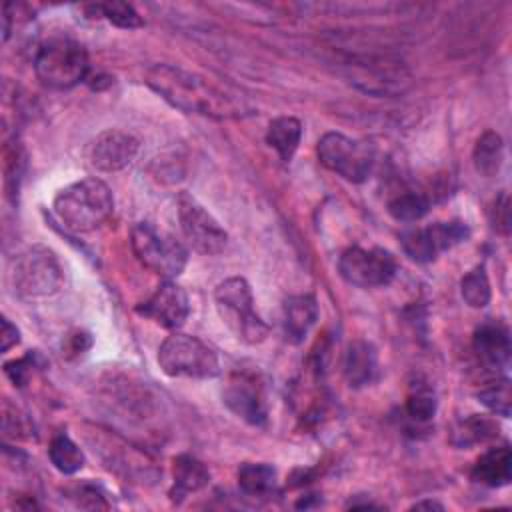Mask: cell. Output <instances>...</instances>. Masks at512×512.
<instances>
[{"label": "cell", "instance_id": "cb8c5ba5", "mask_svg": "<svg viewBox=\"0 0 512 512\" xmlns=\"http://www.w3.org/2000/svg\"><path fill=\"white\" fill-rule=\"evenodd\" d=\"M48 456L54 468L62 474H74L86 462L84 450L66 432H58L52 436L48 446Z\"/></svg>", "mask_w": 512, "mask_h": 512}, {"label": "cell", "instance_id": "44dd1931", "mask_svg": "<svg viewBox=\"0 0 512 512\" xmlns=\"http://www.w3.org/2000/svg\"><path fill=\"white\" fill-rule=\"evenodd\" d=\"M238 488L250 498H268L278 488L274 466L266 462H242L236 472Z\"/></svg>", "mask_w": 512, "mask_h": 512}, {"label": "cell", "instance_id": "4fadbf2b", "mask_svg": "<svg viewBox=\"0 0 512 512\" xmlns=\"http://www.w3.org/2000/svg\"><path fill=\"white\" fill-rule=\"evenodd\" d=\"M222 400L230 412L252 426H262L268 420L264 388L254 374L232 372L222 390Z\"/></svg>", "mask_w": 512, "mask_h": 512}, {"label": "cell", "instance_id": "277c9868", "mask_svg": "<svg viewBox=\"0 0 512 512\" xmlns=\"http://www.w3.org/2000/svg\"><path fill=\"white\" fill-rule=\"evenodd\" d=\"M214 304L226 328L244 344H260L268 336V324L254 308L248 282L240 276L222 280L214 290Z\"/></svg>", "mask_w": 512, "mask_h": 512}, {"label": "cell", "instance_id": "d6986e66", "mask_svg": "<svg viewBox=\"0 0 512 512\" xmlns=\"http://www.w3.org/2000/svg\"><path fill=\"white\" fill-rule=\"evenodd\" d=\"M472 478L488 488H500L512 480V452L510 448L496 446L486 450L472 468Z\"/></svg>", "mask_w": 512, "mask_h": 512}, {"label": "cell", "instance_id": "3957f363", "mask_svg": "<svg viewBox=\"0 0 512 512\" xmlns=\"http://www.w3.org/2000/svg\"><path fill=\"white\" fill-rule=\"evenodd\" d=\"M88 54L80 42L68 36H52L40 44L34 56L38 80L54 90H68L86 80Z\"/></svg>", "mask_w": 512, "mask_h": 512}, {"label": "cell", "instance_id": "2e32d148", "mask_svg": "<svg viewBox=\"0 0 512 512\" xmlns=\"http://www.w3.org/2000/svg\"><path fill=\"white\" fill-rule=\"evenodd\" d=\"M472 346L486 366L502 368L510 358V330L502 320H486L474 330Z\"/></svg>", "mask_w": 512, "mask_h": 512}, {"label": "cell", "instance_id": "d4e9b609", "mask_svg": "<svg viewBox=\"0 0 512 512\" xmlns=\"http://www.w3.org/2000/svg\"><path fill=\"white\" fill-rule=\"evenodd\" d=\"M430 210V198L416 190H406L388 202V214L398 222H416Z\"/></svg>", "mask_w": 512, "mask_h": 512}, {"label": "cell", "instance_id": "7c38bea8", "mask_svg": "<svg viewBox=\"0 0 512 512\" xmlns=\"http://www.w3.org/2000/svg\"><path fill=\"white\" fill-rule=\"evenodd\" d=\"M470 230L460 220L434 222L424 228H408L400 234L402 250L414 262H432L440 252L464 242Z\"/></svg>", "mask_w": 512, "mask_h": 512}, {"label": "cell", "instance_id": "ac0fdd59", "mask_svg": "<svg viewBox=\"0 0 512 512\" xmlns=\"http://www.w3.org/2000/svg\"><path fill=\"white\" fill-rule=\"evenodd\" d=\"M316 320H318V304L312 294L290 296L284 302L282 326H284V336L290 344L304 342V338L308 336Z\"/></svg>", "mask_w": 512, "mask_h": 512}, {"label": "cell", "instance_id": "8992f818", "mask_svg": "<svg viewBox=\"0 0 512 512\" xmlns=\"http://www.w3.org/2000/svg\"><path fill=\"white\" fill-rule=\"evenodd\" d=\"M158 366L170 378L206 380L220 374L216 352L196 336L174 332L158 348Z\"/></svg>", "mask_w": 512, "mask_h": 512}, {"label": "cell", "instance_id": "5b68a950", "mask_svg": "<svg viewBox=\"0 0 512 512\" xmlns=\"http://www.w3.org/2000/svg\"><path fill=\"white\" fill-rule=\"evenodd\" d=\"M62 282L64 270L48 246H28L14 258L12 284L20 298H48L62 288Z\"/></svg>", "mask_w": 512, "mask_h": 512}, {"label": "cell", "instance_id": "8fae6325", "mask_svg": "<svg viewBox=\"0 0 512 512\" xmlns=\"http://www.w3.org/2000/svg\"><path fill=\"white\" fill-rule=\"evenodd\" d=\"M348 78L354 86L376 96H396L410 86V74L400 60L360 56L350 58Z\"/></svg>", "mask_w": 512, "mask_h": 512}, {"label": "cell", "instance_id": "9a60e30c", "mask_svg": "<svg viewBox=\"0 0 512 512\" xmlns=\"http://www.w3.org/2000/svg\"><path fill=\"white\" fill-rule=\"evenodd\" d=\"M140 142L124 130H104L100 132L86 150L88 162L100 172H118L126 168L138 154Z\"/></svg>", "mask_w": 512, "mask_h": 512}, {"label": "cell", "instance_id": "836d02e7", "mask_svg": "<svg viewBox=\"0 0 512 512\" xmlns=\"http://www.w3.org/2000/svg\"><path fill=\"white\" fill-rule=\"evenodd\" d=\"M0 340H2V352H8L12 346H16L20 342V332L8 318H2Z\"/></svg>", "mask_w": 512, "mask_h": 512}, {"label": "cell", "instance_id": "9c48e42d", "mask_svg": "<svg viewBox=\"0 0 512 512\" xmlns=\"http://www.w3.org/2000/svg\"><path fill=\"white\" fill-rule=\"evenodd\" d=\"M178 222L188 246L198 254L214 256L228 244V234L220 222L188 192L178 196Z\"/></svg>", "mask_w": 512, "mask_h": 512}, {"label": "cell", "instance_id": "4316f807", "mask_svg": "<svg viewBox=\"0 0 512 512\" xmlns=\"http://www.w3.org/2000/svg\"><path fill=\"white\" fill-rule=\"evenodd\" d=\"M478 400L496 416L508 418L512 408V390L508 378H496L478 392Z\"/></svg>", "mask_w": 512, "mask_h": 512}, {"label": "cell", "instance_id": "d6a6232c", "mask_svg": "<svg viewBox=\"0 0 512 512\" xmlns=\"http://www.w3.org/2000/svg\"><path fill=\"white\" fill-rule=\"evenodd\" d=\"M508 214H510V210H508V196H506V192H502L494 200V204L490 208V222H492V228L496 232L504 234V236L508 234V222H510Z\"/></svg>", "mask_w": 512, "mask_h": 512}, {"label": "cell", "instance_id": "f546056e", "mask_svg": "<svg viewBox=\"0 0 512 512\" xmlns=\"http://www.w3.org/2000/svg\"><path fill=\"white\" fill-rule=\"evenodd\" d=\"M438 408V400L434 392L426 386L414 388L406 398V414L416 422H428L434 418Z\"/></svg>", "mask_w": 512, "mask_h": 512}, {"label": "cell", "instance_id": "e575fe53", "mask_svg": "<svg viewBox=\"0 0 512 512\" xmlns=\"http://www.w3.org/2000/svg\"><path fill=\"white\" fill-rule=\"evenodd\" d=\"M412 510H444V506L436 500H420L412 504Z\"/></svg>", "mask_w": 512, "mask_h": 512}, {"label": "cell", "instance_id": "4dcf8cb0", "mask_svg": "<svg viewBox=\"0 0 512 512\" xmlns=\"http://www.w3.org/2000/svg\"><path fill=\"white\" fill-rule=\"evenodd\" d=\"M72 496H74V500H76V504L80 508H88V510L108 508L106 494H104V490L98 484H92V482L78 484V486H74Z\"/></svg>", "mask_w": 512, "mask_h": 512}, {"label": "cell", "instance_id": "ffe728a7", "mask_svg": "<svg viewBox=\"0 0 512 512\" xmlns=\"http://www.w3.org/2000/svg\"><path fill=\"white\" fill-rule=\"evenodd\" d=\"M210 482L208 468L190 454L174 458V484L170 488V500L180 504L188 494L202 490Z\"/></svg>", "mask_w": 512, "mask_h": 512}, {"label": "cell", "instance_id": "1f68e13d", "mask_svg": "<svg viewBox=\"0 0 512 512\" xmlns=\"http://www.w3.org/2000/svg\"><path fill=\"white\" fill-rule=\"evenodd\" d=\"M34 358H36V354H26L24 358H18V360H12V362L4 364V372L14 382V386L22 388L28 382V378L32 376Z\"/></svg>", "mask_w": 512, "mask_h": 512}, {"label": "cell", "instance_id": "7a4b0ae2", "mask_svg": "<svg viewBox=\"0 0 512 512\" xmlns=\"http://www.w3.org/2000/svg\"><path fill=\"white\" fill-rule=\"evenodd\" d=\"M56 218L72 232L100 228L114 210V196L106 182L84 178L62 188L52 202Z\"/></svg>", "mask_w": 512, "mask_h": 512}, {"label": "cell", "instance_id": "6da1fadb", "mask_svg": "<svg viewBox=\"0 0 512 512\" xmlns=\"http://www.w3.org/2000/svg\"><path fill=\"white\" fill-rule=\"evenodd\" d=\"M146 84L170 106L186 114L228 120L254 112V108L244 98L230 94L212 84L208 78L196 72H188L180 66L154 64L146 72Z\"/></svg>", "mask_w": 512, "mask_h": 512}, {"label": "cell", "instance_id": "484cf974", "mask_svg": "<svg viewBox=\"0 0 512 512\" xmlns=\"http://www.w3.org/2000/svg\"><path fill=\"white\" fill-rule=\"evenodd\" d=\"M460 294L470 308H484L490 302V280L482 264L474 266L460 280Z\"/></svg>", "mask_w": 512, "mask_h": 512}, {"label": "cell", "instance_id": "52a82bcc", "mask_svg": "<svg viewBox=\"0 0 512 512\" xmlns=\"http://www.w3.org/2000/svg\"><path fill=\"white\" fill-rule=\"evenodd\" d=\"M130 244L138 262L144 268L160 274L164 280H172L180 276L182 270L186 268V262H188L186 246L174 236L156 230L148 222L134 224L130 232Z\"/></svg>", "mask_w": 512, "mask_h": 512}, {"label": "cell", "instance_id": "83f0119b", "mask_svg": "<svg viewBox=\"0 0 512 512\" xmlns=\"http://www.w3.org/2000/svg\"><path fill=\"white\" fill-rule=\"evenodd\" d=\"M90 10H94L96 14L106 18L110 24L124 28V30H134V28L144 26L142 16L136 12V8L132 4H126V2L94 4V6H90Z\"/></svg>", "mask_w": 512, "mask_h": 512}, {"label": "cell", "instance_id": "7402d4cb", "mask_svg": "<svg viewBox=\"0 0 512 512\" xmlns=\"http://www.w3.org/2000/svg\"><path fill=\"white\" fill-rule=\"evenodd\" d=\"M302 140V122L294 116H278L268 124L266 142L276 150L280 160L290 162Z\"/></svg>", "mask_w": 512, "mask_h": 512}, {"label": "cell", "instance_id": "30bf717a", "mask_svg": "<svg viewBox=\"0 0 512 512\" xmlns=\"http://www.w3.org/2000/svg\"><path fill=\"white\" fill-rule=\"evenodd\" d=\"M340 276L358 288H378L386 286L396 276V260L384 248H362L352 246L342 252L338 260Z\"/></svg>", "mask_w": 512, "mask_h": 512}, {"label": "cell", "instance_id": "ba28073f", "mask_svg": "<svg viewBox=\"0 0 512 512\" xmlns=\"http://www.w3.org/2000/svg\"><path fill=\"white\" fill-rule=\"evenodd\" d=\"M316 154L322 166L354 184L368 180L376 162V150L370 142L354 140L340 132H326L318 140Z\"/></svg>", "mask_w": 512, "mask_h": 512}, {"label": "cell", "instance_id": "603a6c76", "mask_svg": "<svg viewBox=\"0 0 512 512\" xmlns=\"http://www.w3.org/2000/svg\"><path fill=\"white\" fill-rule=\"evenodd\" d=\"M504 160V142L502 136L494 130H486L474 144L472 162L480 176L492 178L498 174Z\"/></svg>", "mask_w": 512, "mask_h": 512}, {"label": "cell", "instance_id": "5bb4252c", "mask_svg": "<svg viewBox=\"0 0 512 512\" xmlns=\"http://www.w3.org/2000/svg\"><path fill=\"white\" fill-rule=\"evenodd\" d=\"M136 312L164 328L178 330L190 314V300L182 286L172 280H164L148 300L136 306Z\"/></svg>", "mask_w": 512, "mask_h": 512}, {"label": "cell", "instance_id": "e0dca14e", "mask_svg": "<svg viewBox=\"0 0 512 512\" xmlns=\"http://www.w3.org/2000/svg\"><path fill=\"white\" fill-rule=\"evenodd\" d=\"M342 372L348 386L352 388H362L372 384L378 376V352L374 344L368 340L350 342L344 354Z\"/></svg>", "mask_w": 512, "mask_h": 512}, {"label": "cell", "instance_id": "f1b7e54d", "mask_svg": "<svg viewBox=\"0 0 512 512\" xmlns=\"http://www.w3.org/2000/svg\"><path fill=\"white\" fill-rule=\"evenodd\" d=\"M456 434H458V438H456L458 446H470V444H478V442L498 436V426L492 420L474 414L462 422V426Z\"/></svg>", "mask_w": 512, "mask_h": 512}]
</instances>
